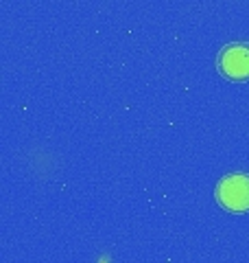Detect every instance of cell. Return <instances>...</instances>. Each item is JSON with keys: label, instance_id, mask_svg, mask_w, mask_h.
Wrapping results in <instances>:
<instances>
[{"label": "cell", "instance_id": "obj_1", "mask_svg": "<svg viewBox=\"0 0 249 263\" xmlns=\"http://www.w3.org/2000/svg\"><path fill=\"white\" fill-rule=\"evenodd\" d=\"M217 200L232 213L249 211V174H227L217 184Z\"/></svg>", "mask_w": 249, "mask_h": 263}, {"label": "cell", "instance_id": "obj_2", "mask_svg": "<svg viewBox=\"0 0 249 263\" xmlns=\"http://www.w3.org/2000/svg\"><path fill=\"white\" fill-rule=\"evenodd\" d=\"M217 66L221 75L234 81L249 79V44L247 42H232L225 44L217 55Z\"/></svg>", "mask_w": 249, "mask_h": 263}]
</instances>
